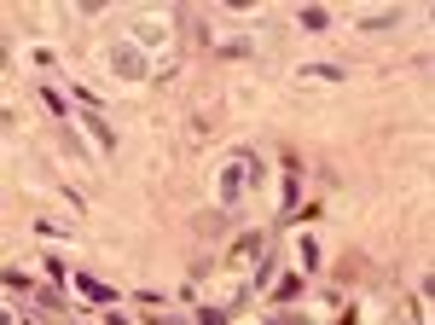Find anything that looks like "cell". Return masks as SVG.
Returning <instances> with one entry per match:
<instances>
[{"label":"cell","mask_w":435,"mask_h":325,"mask_svg":"<svg viewBox=\"0 0 435 325\" xmlns=\"http://www.w3.org/2000/svg\"><path fill=\"white\" fill-rule=\"evenodd\" d=\"M279 325H308V320H279Z\"/></svg>","instance_id":"1"}]
</instances>
